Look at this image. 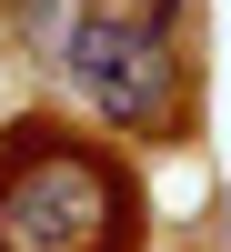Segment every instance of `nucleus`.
<instances>
[{"label":"nucleus","instance_id":"nucleus-2","mask_svg":"<svg viewBox=\"0 0 231 252\" xmlns=\"http://www.w3.org/2000/svg\"><path fill=\"white\" fill-rule=\"evenodd\" d=\"M71 71H80V91H91L111 121H131V131H151V121L171 111V40H161V20L91 10L71 31Z\"/></svg>","mask_w":231,"mask_h":252},{"label":"nucleus","instance_id":"nucleus-1","mask_svg":"<svg viewBox=\"0 0 231 252\" xmlns=\"http://www.w3.org/2000/svg\"><path fill=\"white\" fill-rule=\"evenodd\" d=\"M131 242V182L91 141L20 131L0 152V252H121Z\"/></svg>","mask_w":231,"mask_h":252}]
</instances>
